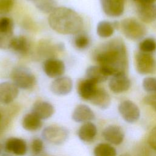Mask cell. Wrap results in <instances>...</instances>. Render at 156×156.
I'll list each match as a JSON object with an SVG mask.
<instances>
[{
  "instance_id": "7c38bea8",
  "label": "cell",
  "mask_w": 156,
  "mask_h": 156,
  "mask_svg": "<svg viewBox=\"0 0 156 156\" xmlns=\"http://www.w3.org/2000/svg\"><path fill=\"white\" fill-rule=\"evenodd\" d=\"M130 80L126 73L113 76L108 83L109 88L115 93L125 92L130 88Z\"/></svg>"
},
{
  "instance_id": "e0dca14e",
  "label": "cell",
  "mask_w": 156,
  "mask_h": 156,
  "mask_svg": "<svg viewBox=\"0 0 156 156\" xmlns=\"http://www.w3.org/2000/svg\"><path fill=\"white\" fill-rule=\"evenodd\" d=\"M98 88L97 83L88 79H80L77 84V92L79 96L87 101H90Z\"/></svg>"
},
{
  "instance_id": "277c9868",
  "label": "cell",
  "mask_w": 156,
  "mask_h": 156,
  "mask_svg": "<svg viewBox=\"0 0 156 156\" xmlns=\"http://www.w3.org/2000/svg\"><path fill=\"white\" fill-rule=\"evenodd\" d=\"M120 28L125 37L132 40L141 39L146 34L145 26L133 18L122 20L120 23Z\"/></svg>"
},
{
  "instance_id": "5bb4252c",
  "label": "cell",
  "mask_w": 156,
  "mask_h": 156,
  "mask_svg": "<svg viewBox=\"0 0 156 156\" xmlns=\"http://www.w3.org/2000/svg\"><path fill=\"white\" fill-rule=\"evenodd\" d=\"M73 89V81L66 76H61L56 78L51 84V91L58 96H64L69 94Z\"/></svg>"
},
{
  "instance_id": "ac0fdd59",
  "label": "cell",
  "mask_w": 156,
  "mask_h": 156,
  "mask_svg": "<svg viewBox=\"0 0 156 156\" xmlns=\"http://www.w3.org/2000/svg\"><path fill=\"white\" fill-rule=\"evenodd\" d=\"M93 111L87 105L80 104L77 105L72 115L74 121L77 122H90L94 119Z\"/></svg>"
},
{
  "instance_id": "3957f363",
  "label": "cell",
  "mask_w": 156,
  "mask_h": 156,
  "mask_svg": "<svg viewBox=\"0 0 156 156\" xmlns=\"http://www.w3.org/2000/svg\"><path fill=\"white\" fill-rule=\"evenodd\" d=\"M13 83L18 87L23 90H29L36 83V78L28 68L24 66L15 67L10 73Z\"/></svg>"
},
{
  "instance_id": "4dcf8cb0",
  "label": "cell",
  "mask_w": 156,
  "mask_h": 156,
  "mask_svg": "<svg viewBox=\"0 0 156 156\" xmlns=\"http://www.w3.org/2000/svg\"><path fill=\"white\" fill-rule=\"evenodd\" d=\"M144 90L149 93H156V77H146L143 80Z\"/></svg>"
},
{
  "instance_id": "8fae6325",
  "label": "cell",
  "mask_w": 156,
  "mask_h": 156,
  "mask_svg": "<svg viewBox=\"0 0 156 156\" xmlns=\"http://www.w3.org/2000/svg\"><path fill=\"white\" fill-rule=\"evenodd\" d=\"M126 0H100L104 13L110 17L121 16L124 11Z\"/></svg>"
},
{
  "instance_id": "7a4b0ae2",
  "label": "cell",
  "mask_w": 156,
  "mask_h": 156,
  "mask_svg": "<svg viewBox=\"0 0 156 156\" xmlns=\"http://www.w3.org/2000/svg\"><path fill=\"white\" fill-rule=\"evenodd\" d=\"M48 23L54 31L64 35L77 34L83 27V21L80 15L65 7H57L54 10L48 17Z\"/></svg>"
},
{
  "instance_id": "cb8c5ba5",
  "label": "cell",
  "mask_w": 156,
  "mask_h": 156,
  "mask_svg": "<svg viewBox=\"0 0 156 156\" xmlns=\"http://www.w3.org/2000/svg\"><path fill=\"white\" fill-rule=\"evenodd\" d=\"M87 78L96 83L107 80L108 76L104 72L100 66H90L86 70Z\"/></svg>"
},
{
  "instance_id": "836d02e7",
  "label": "cell",
  "mask_w": 156,
  "mask_h": 156,
  "mask_svg": "<svg viewBox=\"0 0 156 156\" xmlns=\"http://www.w3.org/2000/svg\"><path fill=\"white\" fill-rule=\"evenodd\" d=\"M147 141L151 147L156 152V126L151 130Z\"/></svg>"
},
{
  "instance_id": "7402d4cb",
  "label": "cell",
  "mask_w": 156,
  "mask_h": 156,
  "mask_svg": "<svg viewBox=\"0 0 156 156\" xmlns=\"http://www.w3.org/2000/svg\"><path fill=\"white\" fill-rule=\"evenodd\" d=\"M79 138L84 142L92 141L96 136V126L91 122H87L82 124L78 130Z\"/></svg>"
},
{
  "instance_id": "f1b7e54d",
  "label": "cell",
  "mask_w": 156,
  "mask_h": 156,
  "mask_svg": "<svg viewBox=\"0 0 156 156\" xmlns=\"http://www.w3.org/2000/svg\"><path fill=\"white\" fill-rule=\"evenodd\" d=\"M140 51L146 53H152L156 51V40L153 38H146L139 44Z\"/></svg>"
},
{
  "instance_id": "8d00e7d4",
  "label": "cell",
  "mask_w": 156,
  "mask_h": 156,
  "mask_svg": "<svg viewBox=\"0 0 156 156\" xmlns=\"http://www.w3.org/2000/svg\"><path fill=\"white\" fill-rule=\"evenodd\" d=\"M2 149H3V147H2V145L0 143V154L1 153L2 151Z\"/></svg>"
},
{
  "instance_id": "e575fe53",
  "label": "cell",
  "mask_w": 156,
  "mask_h": 156,
  "mask_svg": "<svg viewBox=\"0 0 156 156\" xmlns=\"http://www.w3.org/2000/svg\"><path fill=\"white\" fill-rule=\"evenodd\" d=\"M144 102L146 104L150 105L156 112V93H151L144 97Z\"/></svg>"
},
{
  "instance_id": "f35d334b",
  "label": "cell",
  "mask_w": 156,
  "mask_h": 156,
  "mask_svg": "<svg viewBox=\"0 0 156 156\" xmlns=\"http://www.w3.org/2000/svg\"><path fill=\"white\" fill-rule=\"evenodd\" d=\"M133 1H135V2H138L139 3L141 0H133Z\"/></svg>"
},
{
  "instance_id": "74e56055",
  "label": "cell",
  "mask_w": 156,
  "mask_h": 156,
  "mask_svg": "<svg viewBox=\"0 0 156 156\" xmlns=\"http://www.w3.org/2000/svg\"><path fill=\"white\" fill-rule=\"evenodd\" d=\"M120 156H130L129 154H127V153H126V154H122V155H121Z\"/></svg>"
},
{
  "instance_id": "ffe728a7",
  "label": "cell",
  "mask_w": 156,
  "mask_h": 156,
  "mask_svg": "<svg viewBox=\"0 0 156 156\" xmlns=\"http://www.w3.org/2000/svg\"><path fill=\"white\" fill-rule=\"evenodd\" d=\"M32 113L41 119H46L51 117L54 114V108L53 105L48 102L37 101L33 105Z\"/></svg>"
},
{
  "instance_id": "484cf974",
  "label": "cell",
  "mask_w": 156,
  "mask_h": 156,
  "mask_svg": "<svg viewBox=\"0 0 156 156\" xmlns=\"http://www.w3.org/2000/svg\"><path fill=\"white\" fill-rule=\"evenodd\" d=\"M115 29V27L113 23L104 20L100 21L98 24L96 32L100 37L106 38L111 37L113 34Z\"/></svg>"
},
{
  "instance_id": "d4e9b609",
  "label": "cell",
  "mask_w": 156,
  "mask_h": 156,
  "mask_svg": "<svg viewBox=\"0 0 156 156\" xmlns=\"http://www.w3.org/2000/svg\"><path fill=\"white\" fill-rule=\"evenodd\" d=\"M22 126L28 131L38 130L42 126L41 119L32 112L27 113L23 118Z\"/></svg>"
},
{
  "instance_id": "30bf717a",
  "label": "cell",
  "mask_w": 156,
  "mask_h": 156,
  "mask_svg": "<svg viewBox=\"0 0 156 156\" xmlns=\"http://www.w3.org/2000/svg\"><path fill=\"white\" fill-rule=\"evenodd\" d=\"M43 69L47 76L56 79L64 74L65 66L63 61L56 58H50L43 62Z\"/></svg>"
},
{
  "instance_id": "5b68a950",
  "label": "cell",
  "mask_w": 156,
  "mask_h": 156,
  "mask_svg": "<svg viewBox=\"0 0 156 156\" xmlns=\"http://www.w3.org/2000/svg\"><path fill=\"white\" fill-rule=\"evenodd\" d=\"M136 70L141 74H151L156 72V60L149 53L138 52L135 55Z\"/></svg>"
},
{
  "instance_id": "d6986e66",
  "label": "cell",
  "mask_w": 156,
  "mask_h": 156,
  "mask_svg": "<svg viewBox=\"0 0 156 156\" xmlns=\"http://www.w3.org/2000/svg\"><path fill=\"white\" fill-rule=\"evenodd\" d=\"M137 13L141 21L150 23L156 20V3L139 4Z\"/></svg>"
},
{
  "instance_id": "1f68e13d",
  "label": "cell",
  "mask_w": 156,
  "mask_h": 156,
  "mask_svg": "<svg viewBox=\"0 0 156 156\" xmlns=\"http://www.w3.org/2000/svg\"><path fill=\"white\" fill-rule=\"evenodd\" d=\"M15 2V0H0V14L9 13L12 10Z\"/></svg>"
},
{
  "instance_id": "52a82bcc",
  "label": "cell",
  "mask_w": 156,
  "mask_h": 156,
  "mask_svg": "<svg viewBox=\"0 0 156 156\" xmlns=\"http://www.w3.org/2000/svg\"><path fill=\"white\" fill-rule=\"evenodd\" d=\"M13 22L8 17L0 18V49H7L10 48L13 36Z\"/></svg>"
},
{
  "instance_id": "8992f818",
  "label": "cell",
  "mask_w": 156,
  "mask_h": 156,
  "mask_svg": "<svg viewBox=\"0 0 156 156\" xmlns=\"http://www.w3.org/2000/svg\"><path fill=\"white\" fill-rule=\"evenodd\" d=\"M68 135L69 132L67 129L58 126H48L42 132V136L44 140L57 145L63 143Z\"/></svg>"
},
{
  "instance_id": "4316f807",
  "label": "cell",
  "mask_w": 156,
  "mask_h": 156,
  "mask_svg": "<svg viewBox=\"0 0 156 156\" xmlns=\"http://www.w3.org/2000/svg\"><path fill=\"white\" fill-rule=\"evenodd\" d=\"M94 156H116V149L108 143H99L94 149Z\"/></svg>"
},
{
  "instance_id": "ba28073f",
  "label": "cell",
  "mask_w": 156,
  "mask_h": 156,
  "mask_svg": "<svg viewBox=\"0 0 156 156\" xmlns=\"http://www.w3.org/2000/svg\"><path fill=\"white\" fill-rule=\"evenodd\" d=\"M118 111L124 120L129 123L136 122L140 116L138 107L130 100L122 101L118 105Z\"/></svg>"
},
{
  "instance_id": "9c48e42d",
  "label": "cell",
  "mask_w": 156,
  "mask_h": 156,
  "mask_svg": "<svg viewBox=\"0 0 156 156\" xmlns=\"http://www.w3.org/2000/svg\"><path fill=\"white\" fill-rule=\"evenodd\" d=\"M63 45L61 43H54L51 40H41L37 46V52L38 55L46 59L55 58V56L58 52L63 49Z\"/></svg>"
},
{
  "instance_id": "83f0119b",
  "label": "cell",
  "mask_w": 156,
  "mask_h": 156,
  "mask_svg": "<svg viewBox=\"0 0 156 156\" xmlns=\"http://www.w3.org/2000/svg\"><path fill=\"white\" fill-rule=\"evenodd\" d=\"M35 7L43 13H51L57 8L55 0H34Z\"/></svg>"
},
{
  "instance_id": "603a6c76",
  "label": "cell",
  "mask_w": 156,
  "mask_h": 156,
  "mask_svg": "<svg viewBox=\"0 0 156 156\" xmlns=\"http://www.w3.org/2000/svg\"><path fill=\"white\" fill-rule=\"evenodd\" d=\"M10 49L20 55H26L30 49V43L24 36L14 37Z\"/></svg>"
},
{
  "instance_id": "d590c367",
  "label": "cell",
  "mask_w": 156,
  "mask_h": 156,
  "mask_svg": "<svg viewBox=\"0 0 156 156\" xmlns=\"http://www.w3.org/2000/svg\"><path fill=\"white\" fill-rule=\"evenodd\" d=\"M156 2V0H141L139 4H151Z\"/></svg>"
},
{
  "instance_id": "f546056e",
  "label": "cell",
  "mask_w": 156,
  "mask_h": 156,
  "mask_svg": "<svg viewBox=\"0 0 156 156\" xmlns=\"http://www.w3.org/2000/svg\"><path fill=\"white\" fill-rule=\"evenodd\" d=\"M74 37V44L75 47L80 50H83L88 47L90 43L89 37L83 33H78Z\"/></svg>"
},
{
  "instance_id": "2e32d148",
  "label": "cell",
  "mask_w": 156,
  "mask_h": 156,
  "mask_svg": "<svg viewBox=\"0 0 156 156\" xmlns=\"http://www.w3.org/2000/svg\"><path fill=\"white\" fill-rule=\"evenodd\" d=\"M5 149L7 152L13 153L16 155L23 156L27 150L26 141L19 138L12 137L7 140L5 143Z\"/></svg>"
},
{
  "instance_id": "4fadbf2b",
  "label": "cell",
  "mask_w": 156,
  "mask_h": 156,
  "mask_svg": "<svg viewBox=\"0 0 156 156\" xmlns=\"http://www.w3.org/2000/svg\"><path fill=\"white\" fill-rule=\"evenodd\" d=\"M19 93L18 88L12 82L0 83V102L8 104L13 102Z\"/></svg>"
},
{
  "instance_id": "d6a6232c",
  "label": "cell",
  "mask_w": 156,
  "mask_h": 156,
  "mask_svg": "<svg viewBox=\"0 0 156 156\" xmlns=\"http://www.w3.org/2000/svg\"><path fill=\"white\" fill-rule=\"evenodd\" d=\"M30 147L31 151L34 154L39 155L42 152L43 150V142L41 139L38 138H35L32 141Z\"/></svg>"
},
{
  "instance_id": "6da1fadb",
  "label": "cell",
  "mask_w": 156,
  "mask_h": 156,
  "mask_svg": "<svg viewBox=\"0 0 156 156\" xmlns=\"http://www.w3.org/2000/svg\"><path fill=\"white\" fill-rule=\"evenodd\" d=\"M94 59L108 76L126 73L128 57L124 41L115 38L103 44L95 51Z\"/></svg>"
},
{
  "instance_id": "9a60e30c",
  "label": "cell",
  "mask_w": 156,
  "mask_h": 156,
  "mask_svg": "<svg viewBox=\"0 0 156 156\" xmlns=\"http://www.w3.org/2000/svg\"><path fill=\"white\" fill-rule=\"evenodd\" d=\"M102 134L107 141L115 145L120 144L124 138L122 129L116 125H110L106 127L103 130Z\"/></svg>"
},
{
  "instance_id": "44dd1931",
  "label": "cell",
  "mask_w": 156,
  "mask_h": 156,
  "mask_svg": "<svg viewBox=\"0 0 156 156\" xmlns=\"http://www.w3.org/2000/svg\"><path fill=\"white\" fill-rule=\"evenodd\" d=\"M90 101L91 104L99 108L105 109L110 104L111 98L108 92L104 88L98 87Z\"/></svg>"
}]
</instances>
